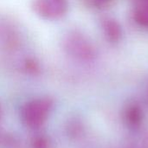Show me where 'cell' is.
I'll return each instance as SVG.
<instances>
[{
  "label": "cell",
  "mask_w": 148,
  "mask_h": 148,
  "mask_svg": "<svg viewBox=\"0 0 148 148\" xmlns=\"http://www.w3.org/2000/svg\"><path fill=\"white\" fill-rule=\"evenodd\" d=\"M53 109V101L49 98H37L26 102L21 109V119L25 126L37 128L48 120Z\"/></svg>",
  "instance_id": "1"
},
{
  "label": "cell",
  "mask_w": 148,
  "mask_h": 148,
  "mask_svg": "<svg viewBox=\"0 0 148 148\" xmlns=\"http://www.w3.org/2000/svg\"><path fill=\"white\" fill-rule=\"evenodd\" d=\"M32 9L44 20H59L66 16L69 10V0H34Z\"/></svg>",
  "instance_id": "3"
},
{
  "label": "cell",
  "mask_w": 148,
  "mask_h": 148,
  "mask_svg": "<svg viewBox=\"0 0 148 148\" xmlns=\"http://www.w3.org/2000/svg\"><path fill=\"white\" fill-rule=\"evenodd\" d=\"M102 29L107 39L112 42H118L121 37V28L117 21L106 18L102 22Z\"/></svg>",
  "instance_id": "4"
},
{
  "label": "cell",
  "mask_w": 148,
  "mask_h": 148,
  "mask_svg": "<svg viewBox=\"0 0 148 148\" xmlns=\"http://www.w3.org/2000/svg\"><path fill=\"white\" fill-rule=\"evenodd\" d=\"M93 5L96 6V7H101L103 5H105L108 0H88Z\"/></svg>",
  "instance_id": "9"
},
{
  "label": "cell",
  "mask_w": 148,
  "mask_h": 148,
  "mask_svg": "<svg viewBox=\"0 0 148 148\" xmlns=\"http://www.w3.org/2000/svg\"><path fill=\"white\" fill-rule=\"evenodd\" d=\"M144 148H148V135L147 139L145 140V143H144Z\"/></svg>",
  "instance_id": "10"
},
{
  "label": "cell",
  "mask_w": 148,
  "mask_h": 148,
  "mask_svg": "<svg viewBox=\"0 0 148 148\" xmlns=\"http://www.w3.org/2000/svg\"><path fill=\"white\" fill-rule=\"evenodd\" d=\"M62 46L70 56L81 61H91L96 56L93 43L78 30L69 31L63 38Z\"/></svg>",
  "instance_id": "2"
},
{
  "label": "cell",
  "mask_w": 148,
  "mask_h": 148,
  "mask_svg": "<svg viewBox=\"0 0 148 148\" xmlns=\"http://www.w3.org/2000/svg\"><path fill=\"white\" fill-rule=\"evenodd\" d=\"M23 67L28 72L32 73V74H36L39 72L40 70L39 62L36 60H35V58H32V57L26 58V60L23 62Z\"/></svg>",
  "instance_id": "7"
},
{
  "label": "cell",
  "mask_w": 148,
  "mask_h": 148,
  "mask_svg": "<svg viewBox=\"0 0 148 148\" xmlns=\"http://www.w3.org/2000/svg\"><path fill=\"white\" fill-rule=\"evenodd\" d=\"M125 119L127 123L133 127H139L143 121V112L140 106L136 104L130 105L125 112Z\"/></svg>",
  "instance_id": "5"
},
{
  "label": "cell",
  "mask_w": 148,
  "mask_h": 148,
  "mask_svg": "<svg viewBox=\"0 0 148 148\" xmlns=\"http://www.w3.org/2000/svg\"><path fill=\"white\" fill-rule=\"evenodd\" d=\"M33 148H48V140L44 137H38L33 141Z\"/></svg>",
  "instance_id": "8"
},
{
  "label": "cell",
  "mask_w": 148,
  "mask_h": 148,
  "mask_svg": "<svg viewBox=\"0 0 148 148\" xmlns=\"http://www.w3.org/2000/svg\"><path fill=\"white\" fill-rule=\"evenodd\" d=\"M134 19L137 23L143 27H148V1L138 6L134 11Z\"/></svg>",
  "instance_id": "6"
}]
</instances>
